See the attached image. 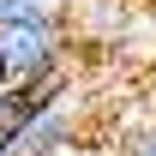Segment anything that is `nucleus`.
<instances>
[{"instance_id": "nucleus-1", "label": "nucleus", "mask_w": 156, "mask_h": 156, "mask_svg": "<svg viewBox=\"0 0 156 156\" xmlns=\"http://www.w3.org/2000/svg\"><path fill=\"white\" fill-rule=\"evenodd\" d=\"M66 66V12H36L24 24H0V90L54 84Z\"/></svg>"}, {"instance_id": "nucleus-4", "label": "nucleus", "mask_w": 156, "mask_h": 156, "mask_svg": "<svg viewBox=\"0 0 156 156\" xmlns=\"http://www.w3.org/2000/svg\"><path fill=\"white\" fill-rule=\"evenodd\" d=\"M36 12H48V6H36V0H0V24H24Z\"/></svg>"}, {"instance_id": "nucleus-3", "label": "nucleus", "mask_w": 156, "mask_h": 156, "mask_svg": "<svg viewBox=\"0 0 156 156\" xmlns=\"http://www.w3.org/2000/svg\"><path fill=\"white\" fill-rule=\"evenodd\" d=\"M60 90H66V78H54V84H36V90H0V138H6V132H18L24 120L36 114L42 102H54Z\"/></svg>"}, {"instance_id": "nucleus-2", "label": "nucleus", "mask_w": 156, "mask_h": 156, "mask_svg": "<svg viewBox=\"0 0 156 156\" xmlns=\"http://www.w3.org/2000/svg\"><path fill=\"white\" fill-rule=\"evenodd\" d=\"M78 144V102L60 90L54 102H42L18 132L0 138V156H66Z\"/></svg>"}, {"instance_id": "nucleus-6", "label": "nucleus", "mask_w": 156, "mask_h": 156, "mask_svg": "<svg viewBox=\"0 0 156 156\" xmlns=\"http://www.w3.org/2000/svg\"><path fill=\"white\" fill-rule=\"evenodd\" d=\"M36 6H48V12H60V6H66V0H36Z\"/></svg>"}, {"instance_id": "nucleus-7", "label": "nucleus", "mask_w": 156, "mask_h": 156, "mask_svg": "<svg viewBox=\"0 0 156 156\" xmlns=\"http://www.w3.org/2000/svg\"><path fill=\"white\" fill-rule=\"evenodd\" d=\"M150 84H156V60H150Z\"/></svg>"}, {"instance_id": "nucleus-5", "label": "nucleus", "mask_w": 156, "mask_h": 156, "mask_svg": "<svg viewBox=\"0 0 156 156\" xmlns=\"http://www.w3.org/2000/svg\"><path fill=\"white\" fill-rule=\"evenodd\" d=\"M120 156H156V126H144V132H132Z\"/></svg>"}]
</instances>
